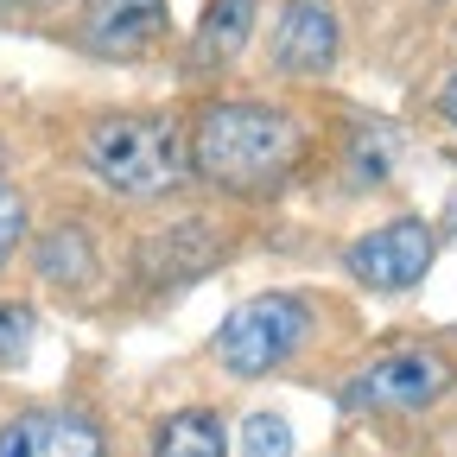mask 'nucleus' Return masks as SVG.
I'll use <instances>...</instances> for the list:
<instances>
[{
	"mask_svg": "<svg viewBox=\"0 0 457 457\" xmlns=\"http://www.w3.org/2000/svg\"><path fill=\"white\" fill-rule=\"evenodd\" d=\"M0 457H108V426L89 407H20L0 426Z\"/></svg>",
	"mask_w": 457,
	"mask_h": 457,
	"instance_id": "9d476101",
	"label": "nucleus"
},
{
	"mask_svg": "<svg viewBox=\"0 0 457 457\" xmlns=\"http://www.w3.org/2000/svg\"><path fill=\"white\" fill-rule=\"evenodd\" d=\"M32 242V197L13 185V179H0V273H7Z\"/></svg>",
	"mask_w": 457,
	"mask_h": 457,
	"instance_id": "ddd939ff",
	"label": "nucleus"
},
{
	"mask_svg": "<svg viewBox=\"0 0 457 457\" xmlns=\"http://www.w3.org/2000/svg\"><path fill=\"white\" fill-rule=\"evenodd\" d=\"M64 7H77V0H0L7 20H38V13H64Z\"/></svg>",
	"mask_w": 457,
	"mask_h": 457,
	"instance_id": "f3484780",
	"label": "nucleus"
},
{
	"mask_svg": "<svg viewBox=\"0 0 457 457\" xmlns=\"http://www.w3.org/2000/svg\"><path fill=\"white\" fill-rule=\"evenodd\" d=\"M343 7L337 0H279L261 32V71L279 89H318L343 64Z\"/></svg>",
	"mask_w": 457,
	"mask_h": 457,
	"instance_id": "0eeeda50",
	"label": "nucleus"
},
{
	"mask_svg": "<svg viewBox=\"0 0 457 457\" xmlns=\"http://www.w3.org/2000/svg\"><path fill=\"white\" fill-rule=\"evenodd\" d=\"M64 153L108 210H171L179 197H191L185 108L159 102L83 108L64 134Z\"/></svg>",
	"mask_w": 457,
	"mask_h": 457,
	"instance_id": "f03ea898",
	"label": "nucleus"
},
{
	"mask_svg": "<svg viewBox=\"0 0 457 457\" xmlns=\"http://www.w3.org/2000/svg\"><path fill=\"white\" fill-rule=\"evenodd\" d=\"M121 236L114 228V210L108 204H89V197H71L57 204L45 222H32V279L57 305L71 312H96V305H114V273H121Z\"/></svg>",
	"mask_w": 457,
	"mask_h": 457,
	"instance_id": "39448f33",
	"label": "nucleus"
},
{
	"mask_svg": "<svg viewBox=\"0 0 457 457\" xmlns=\"http://www.w3.org/2000/svg\"><path fill=\"white\" fill-rule=\"evenodd\" d=\"M432 121L457 140V64L445 71V83H438V96H432Z\"/></svg>",
	"mask_w": 457,
	"mask_h": 457,
	"instance_id": "dca6fc26",
	"label": "nucleus"
},
{
	"mask_svg": "<svg viewBox=\"0 0 457 457\" xmlns=\"http://www.w3.org/2000/svg\"><path fill=\"white\" fill-rule=\"evenodd\" d=\"M261 32V0H204V20L191 32V71L222 77Z\"/></svg>",
	"mask_w": 457,
	"mask_h": 457,
	"instance_id": "9b49d317",
	"label": "nucleus"
},
{
	"mask_svg": "<svg viewBox=\"0 0 457 457\" xmlns=\"http://www.w3.org/2000/svg\"><path fill=\"white\" fill-rule=\"evenodd\" d=\"M432 7H451V0H432Z\"/></svg>",
	"mask_w": 457,
	"mask_h": 457,
	"instance_id": "6ab92c4d",
	"label": "nucleus"
},
{
	"mask_svg": "<svg viewBox=\"0 0 457 457\" xmlns=\"http://www.w3.org/2000/svg\"><path fill=\"white\" fill-rule=\"evenodd\" d=\"M0 179H7V140H0Z\"/></svg>",
	"mask_w": 457,
	"mask_h": 457,
	"instance_id": "a211bd4d",
	"label": "nucleus"
},
{
	"mask_svg": "<svg viewBox=\"0 0 457 457\" xmlns=\"http://www.w3.org/2000/svg\"><path fill=\"white\" fill-rule=\"evenodd\" d=\"M356 330V312L324 286H267V293L242 299L210 337V362L236 381H267L293 375L337 337Z\"/></svg>",
	"mask_w": 457,
	"mask_h": 457,
	"instance_id": "20e7f679",
	"label": "nucleus"
},
{
	"mask_svg": "<svg viewBox=\"0 0 457 457\" xmlns=\"http://www.w3.org/2000/svg\"><path fill=\"white\" fill-rule=\"evenodd\" d=\"M242 457H293V426L279 413H254L242 432Z\"/></svg>",
	"mask_w": 457,
	"mask_h": 457,
	"instance_id": "2eb2a0df",
	"label": "nucleus"
},
{
	"mask_svg": "<svg viewBox=\"0 0 457 457\" xmlns=\"http://www.w3.org/2000/svg\"><path fill=\"white\" fill-rule=\"evenodd\" d=\"M153 457H228V420L216 407H179L153 426Z\"/></svg>",
	"mask_w": 457,
	"mask_h": 457,
	"instance_id": "f8f14e48",
	"label": "nucleus"
},
{
	"mask_svg": "<svg viewBox=\"0 0 457 457\" xmlns=\"http://www.w3.org/2000/svg\"><path fill=\"white\" fill-rule=\"evenodd\" d=\"M457 387V356L445 343H394L337 381L343 413H426Z\"/></svg>",
	"mask_w": 457,
	"mask_h": 457,
	"instance_id": "423d86ee",
	"label": "nucleus"
},
{
	"mask_svg": "<svg viewBox=\"0 0 457 457\" xmlns=\"http://www.w3.org/2000/svg\"><path fill=\"white\" fill-rule=\"evenodd\" d=\"M71 45L96 64H146L171 45V7L165 0H77Z\"/></svg>",
	"mask_w": 457,
	"mask_h": 457,
	"instance_id": "1a4fd4ad",
	"label": "nucleus"
},
{
	"mask_svg": "<svg viewBox=\"0 0 457 457\" xmlns=\"http://www.w3.org/2000/svg\"><path fill=\"white\" fill-rule=\"evenodd\" d=\"M254 248V228L242 210L191 204V210H153L146 228L121 236V273H114V312H159L185 299L197 279L242 261Z\"/></svg>",
	"mask_w": 457,
	"mask_h": 457,
	"instance_id": "7ed1b4c3",
	"label": "nucleus"
},
{
	"mask_svg": "<svg viewBox=\"0 0 457 457\" xmlns=\"http://www.w3.org/2000/svg\"><path fill=\"white\" fill-rule=\"evenodd\" d=\"M324 134V108L299 89H210L185 108L191 191L242 216L273 210L318 185Z\"/></svg>",
	"mask_w": 457,
	"mask_h": 457,
	"instance_id": "f257e3e1",
	"label": "nucleus"
},
{
	"mask_svg": "<svg viewBox=\"0 0 457 457\" xmlns=\"http://www.w3.org/2000/svg\"><path fill=\"white\" fill-rule=\"evenodd\" d=\"M32 337H38V312L26 299H0V369H20L32 356Z\"/></svg>",
	"mask_w": 457,
	"mask_h": 457,
	"instance_id": "4468645a",
	"label": "nucleus"
},
{
	"mask_svg": "<svg viewBox=\"0 0 457 457\" xmlns=\"http://www.w3.org/2000/svg\"><path fill=\"white\" fill-rule=\"evenodd\" d=\"M343 279H356L362 293L375 299H400L432 273L438 261V222L420 216V210H400V216H381L369 222L356 242H343Z\"/></svg>",
	"mask_w": 457,
	"mask_h": 457,
	"instance_id": "6e6552de",
	"label": "nucleus"
}]
</instances>
